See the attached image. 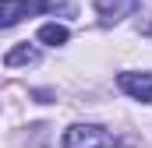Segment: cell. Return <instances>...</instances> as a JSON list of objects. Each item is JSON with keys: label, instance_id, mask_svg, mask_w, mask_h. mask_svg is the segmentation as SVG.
<instances>
[{"label": "cell", "instance_id": "obj_1", "mask_svg": "<svg viewBox=\"0 0 152 148\" xmlns=\"http://www.w3.org/2000/svg\"><path fill=\"white\" fill-rule=\"evenodd\" d=\"M64 148H117V141L96 123H75L64 134Z\"/></svg>", "mask_w": 152, "mask_h": 148}, {"label": "cell", "instance_id": "obj_2", "mask_svg": "<svg viewBox=\"0 0 152 148\" xmlns=\"http://www.w3.org/2000/svg\"><path fill=\"white\" fill-rule=\"evenodd\" d=\"M39 11H50V0H0V28H11Z\"/></svg>", "mask_w": 152, "mask_h": 148}, {"label": "cell", "instance_id": "obj_3", "mask_svg": "<svg viewBox=\"0 0 152 148\" xmlns=\"http://www.w3.org/2000/svg\"><path fill=\"white\" fill-rule=\"evenodd\" d=\"M117 85L131 95V99H138V102H152V74L149 71H124L117 78Z\"/></svg>", "mask_w": 152, "mask_h": 148}, {"label": "cell", "instance_id": "obj_4", "mask_svg": "<svg viewBox=\"0 0 152 148\" xmlns=\"http://www.w3.org/2000/svg\"><path fill=\"white\" fill-rule=\"evenodd\" d=\"M138 4H142V0H96V11H99V18H103L106 25H113V21H120V18L134 14Z\"/></svg>", "mask_w": 152, "mask_h": 148}, {"label": "cell", "instance_id": "obj_5", "mask_svg": "<svg viewBox=\"0 0 152 148\" xmlns=\"http://www.w3.org/2000/svg\"><path fill=\"white\" fill-rule=\"evenodd\" d=\"M4 64H7V67H32V64H39V49H36V46H28V42H21V46L7 49Z\"/></svg>", "mask_w": 152, "mask_h": 148}, {"label": "cell", "instance_id": "obj_6", "mask_svg": "<svg viewBox=\"0 0 152 148\" xmlns=\"http://www.w3.org/2000/svg\"><path fill=\"white\" fill-rule=\"evenodd\" d=\"M67 39H71V32L64 25H57V21H50V25L39 28V42H46V46H64Z\"/></svg>", "mask_w": 152, "mask_h": 148}, {"label": "cell", "instance_id": "obj_7", "mask_svg": "<svg viewBox=\"0 0 152 148\" xmlns=\"http://www.w3.org/2000/svg\"><path fill=\"white\" fill-rule=\"evenodd\" d=\"M117 148H138V145H134V141H120Z\"/></svg>", "mask_w": 152, "mask_h": 148}]
</instances>
